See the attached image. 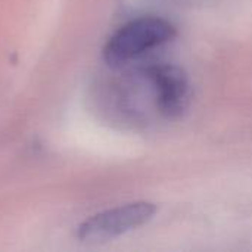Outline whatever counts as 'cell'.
Returning <instances> with one entry per match:
<instances>
[{
  "mask_svg": "<svg viewBox=\"0 0 252 252\" xmlns=\"http://www.w3.org/2000/svg\"><path fill=\"white\" fill-rule=\"evenodd\" d=\"M174 37L176 28L170 21L157 15H143L121 25L108 38L103 59L111 68H121Z\"/></svg>",
  "mask_w": 252,
  "mask_h": 252,
  "instance_id": "cell-1",
  "label": "cell"
},
{
  "mask_svg": "<svg viewBox=\"0 0 252 252\" xmlns=\"http://www.w3.org/2000/svg\"><path fill=\"white\" fill-rule=\"evenodd\" d=\"M157 214V205L148 201H137L100 211L77 229V238L83 244L97 245L117 239L148 224Z\"/></svg>",
  "mask_w": 252,
  "mask_h": 252,
  "instance_id": "cell-2",
  "label": "cell"
},
{
  "mask_svg": "<svg viewBox=\"0 0 252 252\" xmlns=\"http://www.w3.org/2000/svg\"><path fill=\"white\" fill-rule=\"evenodd\" d=\"M142 75L154 92L157 109L167 118L179 117L189 103L190 84L188 75L174 65H151Z\"/></svg>",
  "mask_w": 252,
  "mask_h": 252,
  "instance_id": "cell-3",
  "label": "cell"
}]
</instances>
